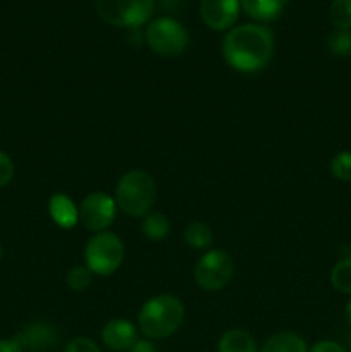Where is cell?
Wrapping results in <instances>:
<instances>
[{
  "label": "cell",
  "mask_w": 351,
  "mask_h": 352,
  "mask_svg": "<svg viewBox=\"0 0 351 352\" xmlns=\"http://www.w3.org/2000/svg\"><path fill=\"white\" fill-rule=\"evenodd\" d=\"M274 33L262 24L233 28L222 41V55L227 64L240 72H258L274 57Z\"/></svg>",
  "instance_id": "6da1fadb"
},
{
  "label": "cell",
  "mask_w": 351,
  "mask_h": 352,
  "mask_svg": "<svg viewBox=\"0 0 351 352\" xmlns=\"http://www.w3.org/2000/svg\"><path fill=\"white\" fill-rule=\"evenodd\" d=\"M184 320V306L176 296L162 294L148 299L140 309L138 325L148 339L171 337Z\"/></svg>",
  "instance_id": "7a4b0ae2"
},
{
  "label": "cell",
  "mask_w": 351,
  "mask_h": 352,
  "mask_svg": "<svg viewBox=\"0 0 351 352\" xmlns=\"http://www.w3.org/2000/svg\"><path fill=\"white\" fill-rule=\"evenodd\" d=\"M157 198V186L153 177L145 170H129L119 179L116 186V205L126 215L143 219L150 213Z\"/></svg>",
  "instance_id": "3957f363"
},
{
  "label": "cell",
  "mask_w": 351,
  "mask_h": 352,
  "mask_svg": "<svg viewBox=\"0 0 351 352\" xmlns=\"http://www.w3.org/2000/svg\"><path fill=\"white\" fill-rule=\"evenodd\" d=\"M86 267L92 274L107 277L117 272L124 260V244L116 234L96 232L88 239L85 248Z\"/></svg>",
  "instance_id": "277c9868"
},
{
  "label": "cell",
  "mask_w": 351,
  "mask_h": 352,
  "mask_svg": "<svg viewBox=\"0 0 351 352\" xmlns=\"http://www.w3.org/2000/svg\"><path fill=\"white\" fill-rule=\"evenodd\" d=\"M98 16L119 28H140L151 17L155 0H95Z\"/></svg>",
  "instance_id": "5b68a950"
},
{
  "label": "cell",
  "mask_w": 351,
  "mask_h": 352,
  "mask_svg": "<svg viewBox=\"0 0 351 352\" xmlns=\"http://www.w3.org/2000/svg\"><path fill=\"white\" fill-rule=\"evenodd\" d=\"M147 43L160 57H178L189 45L188 30L172 17H158L147 28Z\"/></svg>",
  "instance_id": "8992f818"
},
{
  "label": "cell",
  "mask_w": 351,
  "mask_h": 352,
  "mask_svg": "<svg viewBox=\"0 0 351 352\" xmlns=\"http://www.w3.org/2000/svg\"><path fill=\"white\" fill-rule=\"evenodd\" d=\"M234 275L233 258L222 250H210L195 267V280L203 291H222Z\"/></svg>",
  "instance_id": "52a82bcc"
},
{
  "label": "cell",
  "mask_w": 351,
  "mask_h": 352,
  "mask_svg": "<svg viewBox=\"0 0 351 352\" xmlns=\"http://www.w3.org/2000/svg\"><path fill=\"white\" fill-rule=\"evenodd\" d=\"M117 215L116 199L102 191L89 192L79 205V222L92 232H103Z\"/></svg>",
  "instance_id": "ba28073f"
},
{
  "label": "cell",
  "mask_w": 351,
  "mask_h": 352,
  "mask_svg": "<svg viewBox=\"0 0 351 352\" xmlns=\"http://www.w3.org/2000/svg\"><path fill=\"white\" fill-rule=\"evenodd\" d=\"M240 0H202L200 16L213 31H226L240 16Z\"/></svg>",
  "instance_id": "9c48e42d"
},
{
  "label": "cell",
  "mask_w": 351,
  "mask_h": 352,
  "mask_svg": "<svg viewBox=\"0 0 351 352\" xmlns=\"http://www.w3.org/2000/svg\"><path fill=\"white\" fill-rule=\"evenodd\" d=\"M12 340L23 349V352H45L57 346L58 332L55 330V327L38 322L24 327Z\"/></svg>",
  "instance_id": "30bf717a"
},
{
  "label": "cell",
  "mask_w": 351,
  "mask_h": 352,
  "mask_svg": "<svg viewBox=\"0 0 351 352\" xmlns=\"http://www.w3.org/2000/svg\"><path fill=\"white\" fill-rule=\"evenodd\" d=\"M102 342L110 351H129L138 342V332L133 323L127 320H110L102 329Z\"/></svg>",
  "instance_id": "8fae6325"
},
{
  "label": "cell",
  "mask_w": 351,
  "mask_h": 352,
  "mask_svg": "<svg viewBox=\"0 0 351 352\" xmlns=\"http://www.w3.org/2000/svg\"><path fill=\"white\" fill-rule=\"evenodd\" d=\"M48 213L52 220L62 229H72L79 222V208L69 196L54 195L48 201Z\"/></svg>",
  "instance_id": "7c38bea8"
},
{
  "label": "cell",
  "mask_w": 351,
  "mask_h": 352,
  "mask_svg": "<svg viewBox=\"0 0 351 352\" xmlns=\"http://www.w3.org/2000/svg\"><path fill=\"white\" fill-rule=\"evenodd\" d=\"M288 2L289 0H240V6L251 19L268 23L284 12Z\"/></svg>",
  "instance_id": "4fadbf2b"
},
{
  "label": "cell",
  "mask_w": 351,
  "mask_h": 352,
  "mask_svg": "<svg viewBox=\"0 0 351 352\" xmlns=\"http://www.w3.org/2000/svg\"><path fill=\"white\" fill-rule=\"evenodd\" d=\"M260 352H308V347L298 333L279 332L265 340Z\"/></svg>",
  "instance_id": "5bb4252c"
},
{
  "label": "cell",
  "mask_w": 351,
  "mask_h": 352,
  "mask_svg": "<svg viewBox=\"0 0 351 352\" xmlns=\"http://www.w3.org/2000/svg\"><path fill=\"white\" fill-rule=\"evenodd\" d=\"M219 352H258L255 339L241 329L227 330L219 340Z\"/></svg>",
  "instance_id": "9a60e30c"
},
{
  "label": "cell",
  "mask_w": 351,
  "mask_h": 352,
  "mask_svg": "<svg viewBox=\"0 0 351 352\" xmlns=\"http://www.w3.org/2000/svg\"><path fill=\"white\" fill-rule=\"evenodd\" d=\"M141 230H143L145 237L151 241H162L169 236L171 232V222L164 213H147L141 222Z\"/></svg>",
  "instance_id": "2e32d148"
},
{
  "label": "cell",
  "mask_w": 351,
  "mask_h": 352,
  "mask_svg": "<svg viewBox=\"0 0 351 352\" xmlns=\"http://www.w3.org/2000/svg\"><path fill=\"white\" fill-rule=\"evenodd\" d=\"M184 241L193 250H209L213 244V232L206 223L193 222L184 229Z\"/></svg>",
  "instance_id": "e0dca14e"
},
{
  "label": "cell",
  "mask_w": 351,
  "mask_h": 352,
  "mask_svg": "<svg viewBox=\"0 0 351 352\" xmlns=\"http://www.w3.org/2000/svg\"><path fill=\"white\" fill-rule=\"evenodd\" d=\"M330 284L341 294L351 296V256L337 261L330 270Z\"/></svg>",
  "instance_id": "ac0fdd59"
},
{
  "label": "cell",
  "mask_w": 351,
  "mask_h": 352,
  "mask_svg": "<svg viewBox=\"0 0 351 352\" xmlns=\"http://www.w3.org/2000/svg\"><path fill=\"white\" fill-rule=\"evenodd\" d=\"M329 17L336 30L351 31V0H332Z\"/></svg>",
  "instance_id": "d6986e66"
},
{
  "label": "cell",
  "mask_w": 351,
  "mask_h": 352,
  "mask_svg": "<svg viewBox=\"0 0 351 352\" xmlns=\"http://www.w3.org/2000/svg\"><path fill=\"white\" fill-rule=\"evenodd\" d=\"M327 48L336 57H350L351 55V31L334 30L327 38Z\"/></svg>",
  "instance_id": "ffe728a7"
},
{
  "label": "cell",
  "mask_w": 351,
  "mask_h": 352,
  "mask_svg": "<svg viewBox=\"0 0 351 352\" xmlns=\"http://www.w3.org/2000/svg\"><path fill=\"white\" fill-rule=\"evenodd\" d=\"M330 174L334 179L351 182V151H339L330 160Z\"/></svg>",
  "instance_id": "44dd1931"
},
{
  "label": "cell",
  "mask_w": 351,
  "mask_h": 352,
  "mask_svg": "<svg viewBox=\"0 0 351 352\" xmlns=\"http://www.w3.org/2000/svg\"><path fill=\"white\" fill-rule=\"evenodd\" d=\"M92 270L88 267H81V265H76L71 270L67 272V277H65V282H67L69 287L76 292L85 291L86 287H89L92 284Z\"/></svg>",
  "instance_id": "7402d4cb"
},
{
  "label": "cell",
  "mask_w": 351,
  "mask_h": 352,
  "mask_svg": "<svg viewBox=\"0 0 351 352\" xmlns=\"http://www.w3.org/2000/svg\"><path fill=\"white\" fill-rule=\"evenodd\" d=\"M64 352H102L96 342H93L88 337H76V339L69 340L65 346Z\"/></svg>",
  "instance_id": "603a6c76"
},
{
  "label": "cell",
  "mask_w": 351,
  "mask_h": 352,
  "mask_svg": "<svg viewBox=\"0 0 351 352\" xmlns=\"http://www.w3.org/2000/svg\"><path fill=\"white\" fill-rule=\"evenodd\" d=\"M14 177V164L10 157L3 151H0V188L9 184Z\"/></svg>",
  "instance_id": "cb8c5ba5"
},
{
  "label": "cell",
  "mask_w": 351,
  "mask_h": 352,
  "mask_svg": "<svg viewBox=\"0 0 351 352\" xmlns=\"http://www.w3.org/2000/svg\"><path fill=\"white\" fill-rule=\"evenodd\" d=\"M308 352H348L341 344L334 340H319L313 344V347Z\"/></svg>",
  "instance_id": "d4e9b609"
},
{
  "label": "cell",
  "mask_w": 351,
  "mask_h": 352,
  "mask_svg": "<svg viewBox=\"0 0 351 352\" xmlns=\"http://www.w3.org/2000/svg\"><path fill=\"white\" fill-rule=\"evenodd\" d=\"M129 352H157V347H155V344L150 342V340H138V342L131 347Z\"/></svg>",
  "instance_id": "484cf974"
},
{
  "label": "cell",
  "mask_w": 351,
  "mask_h": 352,
  "mask_svg": "<svg viewBox=\"0 0 351 352\" xmlns=\"http://www.w3.org/2000/svg\"><path fill=\"white\" fill-rule=\"evenodd\" d=\"M0 352H23L14 340H0Z\"/></svg>",
  "instance_id": "4316f807"
},
{
  "label": "cell",
  "mask_w": 351,
  "mask_h": 352,
  "mask_svg": "<svg viewBox=\"0 0 351 352\" xmlns=\"http://www.w3.org/2000/svg\"><path fill=\"white\" fill-rule=\"evenodd\" d=\"M344 313H346V322H348V325L351 327V299H350V301H348L346 309H344Z\"/></svg>",
  "instance_id": "83f0119b"
},
{
  "label": "cell",
  "mask_w": 351,
  "mask_h": 352,
  "mask_svg": "<svg viewBox=\"0 0 351 352\" xmlns=\"http://www.w3.org/2000/svg\"><path fill=\"white\" fill-rule=\"evenodd\" d=\"M3 258V250H2V246H0V260H2Z\"/></svg>",
  "instance_id": "f1b7e54d"
}]
</instances>
